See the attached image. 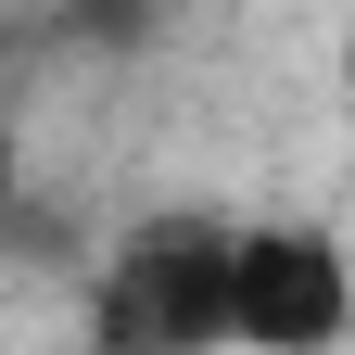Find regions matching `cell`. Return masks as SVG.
I'll use <instances>...</instances> for the list:
<instances>
[{"label":"cell","mask_w":355,"mask_h":355,"mask_svg":"<svg viewBox=\"0 0 355 355\" xmlns=\"http://www.w3.org/2000/svg\"><path fill=\"white\" fill-rule=\"evenodd\" d=\"M355 254L330 216H241L229 229V355H343Z\"/></svg>","instance_id":"2"},{"label":"cell","mask_w":355,"mask_h":355,"mask_svg":"<svg viewBox=\"0 0 355 355\" xmlns=\"http://www.w3.org/2000/svg\"><path fill=\"white\" fill-rule=\"evenodd\" d=\"M89 355H229V229L140 216L89 279Z\"/></svg>","instance_id":"1"}]
</instances>
